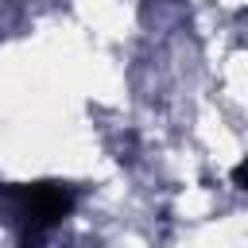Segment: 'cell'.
I'll return each instance as SVG.
<instances>
[{"label": "cell", "instance_id": "cell-2", "mask_svg": "<svg viewBox=\"0 0 248 248\" xmlns=\"http://www.w3.org/2000/svg\"><path fill=\"white\" fill-rule=\"evenodd\" d=\"M232 182H240V186L248 190V163H240V167L232 170Z\"/></svg>", "mask_w": 248, "mask_h": 248}, {"label": "cell", "instance_id": "cell-1", "mask_svg": "<svg viewBox=\"0 0 248 248\" xmlns=\"http://www.w3.org/2000/svg\"><path fill=\"white\" fill-rule=\"evenodd\" d=\"M8 198L16 202L19 217L31 229H50L62 217H70V209L78 205V190L66 182H23V186H8Z\"/></svg>", "mask_w": 248, "mask_h": 248}]
</instances>
